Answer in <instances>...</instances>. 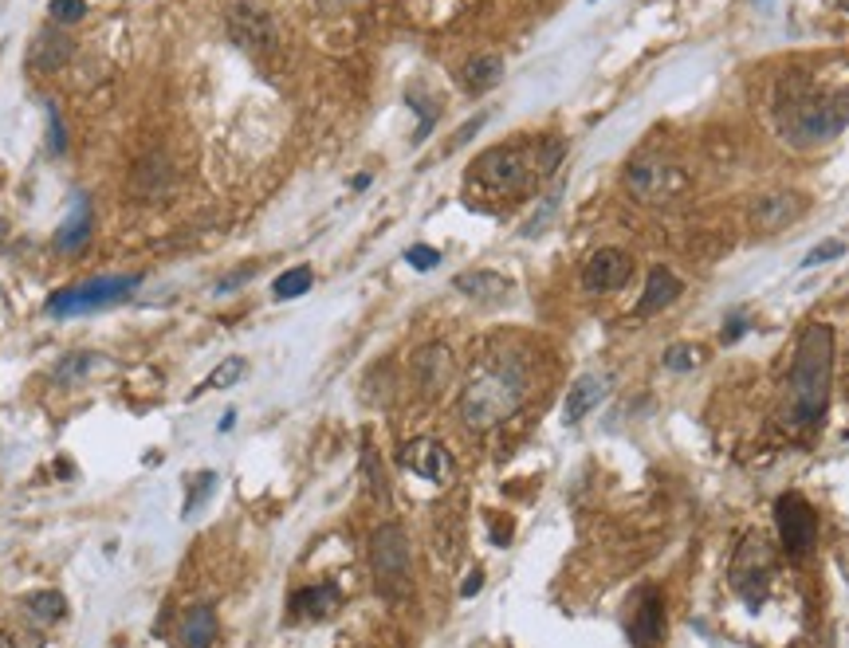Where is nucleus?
Instances as JSON below:
<instances>
[{"label": "nucleus", "instance_id": "f257e3e1", "mask_svg": "<svg viewBox=\"0 0 849 648\" xmlns=\"http://www.w3.org/2000/svg\"><path fill=\"white\" fill-rule=\"evenodd\" d=\"M829 378H834V326L810 323L794 350L787 381V417L798 428H814L829 405Z\"/></svg>", "mask_w": 849, "mask_h": 648}, {"label": "nucleus", "instance_id": "f03ea898", "mask_svg": "<svg viewBox=\"0 0 849 648\" xmlns=\"http://www.w3.org/2000/svg\"><path fill=\"white\" fill-rule=\"evenodd\" d=\"M774 118H779V130L790 145H821L842 134V126L849 122V106L845 98H826L806 79L790 75L779 83Z\"/></svg>", "mask_w": 849, "mask_h": 648}, {"label": "nucleus", "instance_id": "7ed1b4c3", "mask_svg": "<svg viewBox=\"0 0 849 648\" xmlns=\"http://www.w3.org/2000/svg\"><path fill=\"white\" fill-rule=\"evenodd\" d=\"M523 405V378L515 366H488L464 386L460 394V421L468 428H483L507 421L515 409Z\"/></svg>", "mask_w": 849, "mask_h": 648}, {"label": "nucleus", "instance_id": "20e7f679", "mask_svg": "<svg viewBox=\"0 0 849 648\" xmlns=\"http://www.w3.org/2000/svg\"><path fill=\"white\" fill-rule=\"evenodd\" d=\"M538 181L535 169V145H496L483 150L468 169V189H480L483 197H523Z\"/></svg>", "mask_w": 849, "mask_h": 648}, {"label": "nucleus", "instance_id": "39448f33", "mask_svg": "<svg viewBox=\"0 0 849 648\" xmlns=\"http://www.w3.org/2000/svg\"><path fill=\"white\" fill-rule=\"evenodd\" d=\"M370 570L373 586L386 601H405L413 593V554H409V535L397 523H381L370 535Z\"/></svg>", "mask_w": 849, "mask_h": 648}, {"label": "nucleus", "instance_id": "423d86ee", "mask_svg": "<svg viewBox=\"0 0 849 648\" xmlns=\"http://www.w3.org/2000/svg\"><path fill=\"white\" fill-rule=\"evenodd\" d=\"M138 283H142L138 276H106V279L79 283V287H67L48 299V315L67 318V315H87V310L122 303V299H130V291L138 287Z\"/></svg>", "mask_w": 849, "mask_h": 648}, {"label": "nucleus", "instance_id": "0eeeda50", "mask_svg": "<svg viewBox=\"0 0 849 648\" xmlns=\"http://www.w3.org/2000/svg\"><path fill=\"white\" fill-rule=\"evenodd\" d=\"M625 185L645 205H664V200H677L688 189V173L664 158H637L625 166Z\"/></svg>", "mask_w": 849, "mask_h": 648}, {"label": "nucleus", "instance_id": "6e6552de", "mask_svg": "<svg viewBox=\"0 0 849 648\" xmlns=\"http://www.w3.org/2000/svg\"><path fill=\"white\" fill-rule=\"evenodd\" d=\"M771 566H774L771 543H766L763 535H747L743 546H739L732 558V589L751 609L763 605V582H766V574H771Z\"/></svg>", "mask_w": 849, "mask_h": 648}, {"label": "nucleus", "instance_id": "1a4fd4ad", "mask_svg": "<svg viewBox=\"0 0 849 648\" xmlns=\"http://www.w3.org/2000/svg\"><path fill=\"white\" fill-rule=\"evenodd\" d=\"M774 527H779L782 546H787V554H794V558H802V554L814 550L818 515L802 496H794V491L790 496H779V504H774Z\"/></svg>", "mask_w": 849, "mask_h": 648}, {"label": "nucleus", "instance_id": "9d476101", "mask_svg": "<svg viewBox=\"0 0 849 648\" xmlns=\"http://www.w3.org/2000/svg\"><path fill=\"white\" fill-rule=\"evenodd\" d=\"M228 35H232L244 51H271L279 40V28L268 8L252 4V0H240V4L228 8Z\"/></svg>", "mask_w": 849, "mask_h": 648}, {"label": "nucleus", "instance_id": "9b49d317", "mask_svg": "<svg viewBox=\"0 0 849 648\" xmlns=\"http://www.w3.org/2000/svg\"><path fill=\"white\" fill-rule=\"evenodd\" d=\"M409 370H413L417 389H421L425 397H436L441 389H449V381L456 373V362H452V350L444 342H428V346H421V350L413 354Z\"/></svg>", "mask_w": 849, "mask_h": 648}, {"label": "nucleus", "instance_id": "f8f14e48", "mask_svg": "<svg viewBox=\"0 0 849 648\" xmlns=\"http://www.w3.org/2000/svg\"><path fill=\"white\" fill-rule=\"evenodd\" d=\"M629 271H633V260L622 248H598L582 268V287L601 295V291H617L629 283Z\"/></svg>", "mask_w": 849, "mask_h": 648}, {"label": "nucleus", "instance_id": "ddd939ff", "mask_svg": "<svg viewBox=\"0 0 849 648\" xmlns=\"http://www.w3.org/2000/svg\"><path fill=\"white\" fill-rule=\"evenodd\" d=\"M401 464H405L413 476H421L428 483H449L452 480V456L444 444H436V441H428V436H421V441H409L405 449H401Z\"/></svg>", "mask_w": 849, "mask_h": 648}, {"label": "nucleus", "instance_id": "4468645a", "mask_svg": "<svg viewBox=\"0 0 849 648\" xmlns=\"http://www.w3.org/2000/svg\"><path fill=\"white\" fill-rule=\"evenodd\" d=\"M802 213H806V197L802 193H771L751 205V228L755 232H779V228L798 221Z\"/></svg>", "mask_w": 849, "mask_h": 648}, {"label": "nucleus", "instance_id": "2eb2a0df", "mask_svg": "<svg viewBox=\"0 0 849 648\" xmlns=\"http://www.w3.org/2000/svg\"><path fill=\"white\" fill-rule=\"evenodd\" d=\"M609 394V378H601V373H582L578 381L570 386V394H566V425H578V421H586L590 413L606 401Z\"/></svg>", "mask_w": 849, "mask_h": 648}, {"label": "nucleus", "instance_id": "dca6fc26", "mask_svg": "<svg viewBox=\"0 0 849 648\" xmlns=\"http://www.w3.org/2000/svg\"><path fill=\"white\" fill-rule=\"evenodd\" d=\"M664 636V601L656 589H645L633 609V648H656Z\"/></svg>", "mask_w": 849, "mask_h": 648}, {"label": "nucleus", "instance_id": "f3484780", "mask_svg": "<svg viewBox=\"0 0 849 648\" xmlns=\"http://www.w3.org/2000/svg\"><path fill=\"white\" fill-rule=\"evenodd\" d=\"M67 59H71V40L59 32H40L28 48V67L35 75H51V71H59Z\"/></svg>", "mask_w": 849, "mask_h": 648}, {"label": "nucleus", "instance_id": "a211bd4d", "mask_svg": "<svg viewBox=\"0 0 849 648\" xmlns=\"http://www.w3.org/2000/svg\"><path fill=\"white\" fill-rule=\"evenodd\" d=\"M452 287L468 299H480V303H499L511 295V279H504L499 271H460Z\"/></svg>", "mask_w": 849, "mask_h": 648}, {"label": "nucleus", "instance_id": "6ab92c4d", "mask_svg": "<svg viewBox=\"0 0 849 648\" xmlns=\"http://www.w3.org/2000/svg\"><path fill=\"white\" fill-rule=\"evenodd\" d=\"M677 295H680V279L669 268H653L649 279H645V295L637 299V315H656V310L677 303Z\"/></svg>", "mask_w": 849, "mask_h": 648}, {"label": "nucleus", "instance_id": "aec40b11", "mask_svg": "<svg viewBox=\"0 0 849 648\" xmlns=\"http://www.w3.org/2000/svg\"><path fill=\"white\" fill-rule=\"evenodd\" d=\"M504 79V59L496 56V51H483V56H472L468 63L460 67V83L464 90H472V95H483V90H491Z\"/></svg>", "mask_w": 849, "mask_h": 648}, {"label": "nucleus", "instance_id": "412c9836", "mask_svg": "<svg viewBox=\"0 0 849 648\" xmlns=\"http://www.w3.org/2000/svg\"><path fill=\"white\" fill-rule=\"evenodd\" d=\"M339 601H342V593L334 582H323V586H307V589H299L295 597H291V609H295L299 617H331L334 609H339Z\"/></svg>", "mask_w": 849, "mask_h": 648}, {"label": "nucleus", "instance_id": "4be33fe9", "mask_svg": "<svg viewBox=\"0 0 849 648\" xmlns=\"http://www.w3.org/2000/svg\"><path fill=\"white\" fill-rule=\"evenodd\" d=\"M177 641L181 648H213L216 641V617L208 605H193L185 617H181V628H177Z\"/></svg>", "mask_w": 849, "mask_h": 648}, {"label": "nucleus", "instance_id": "5701e85b", "mask_svg": "<svg viewBox=\"0 0 849 648\" xmlns=\"http://www.w3.org/2000/svg\"><path fill=\"white\" fill-rule=\"evenodd\" d=\"M87 236H90V205H87V197H75V208H71V216L59 224V232H56V248L75 252V248L87 244Z\"/></svg>", "mask_w": 849, "mask_h": 648}, {"label": "nucleus", "instance_id": "b1692460", "mask_svg": "<svg viewBox=\"0 0 849 648\" xmlns=\"http://www.w3.org/2000/svg\"><path fill=\"white\" fill-rule=\"evenodd\" d=\"M20 605H24V613L32 621H40V625H56V621H63V613H67V601H63V593H56V589H35Z\"/></svg>", "mask_w": 849, "mask_h": 648}, {"label": "nucleus", "instance_id": "393cba45", "mask_svg": "<svg viewBox=\"0 0 849 648\" xmlns=\"http://www.w3.org/2000/svg\"><path fill=\"white\" fill-rule=\"evenodd\" d=\"M311 268H287L283 276H276V283H271V295L279 299V303H287V299H299V295H307L311 291Z\"/></svg>", "mask_w": 849, "mask_h": 648}, {"label": "nucleus", "instance_id": "a878e982", "mask_svg": "<svg viewBox=\"0 0 849 648\" xmlns=\"http://www.w3.org/2000/svg\"><path fill=\"white\" fill-rule=\"evenodd\" d=\"M362 476H366L370 496L378 499V504H389V483H386V472H381L378 452H373L370 444H362Z\"/></svg>", "mask_w": 849, "mask_h": 648}, {"label": "nucleus", "instance_id": "bb28decb", "mask_svg": "<svg viewBox=\"0 0 849 648\" xmlns=\"http://www.w3.org/2000/svg\"><path fill=\"white\" fill-rule=\"evenodd\" d=\"M661 362H664V370H672V373H688L704 362V350L692 346V342H672L669 350L661 354Z\"/></svg>", "mask_w": 849, "mask_h": 648}, {"label": "nucleus", "instance_id": "cd10ccee", "mask_svg": "<svg viewBox=\"0 0 849 648\" xmlns=\"http://www.w3.org/2000/svg\"><path fill=\"white\" fill-rule=\"evenodd\" d=\"M562 153H566V142H562V138H554V134L538 138V142H535V169H538V177H551V173L559 169Z\"/></svg>", "mask_w": 849, "mask_h": 648}, {"label": "nucleus", "instance_id": "c85d7f7f", "mask_svg": "<svg viewBox=\"0 0 849 648\" xmlns=\"http://www.w3.org/2000/svg\"><path fill=\"white\" fill-rule=\"evenodd\" d=\"M244 370H248V366H244V358H224L221 366L205 378V386H200V389H228V386H236V381L244 378Z\"/></svg>", "mask_w": 849, "mask_h": 648}, {"label": "nucleus", "instance_id": "c756f323", "mask_svg": "<svg viewBox=\"0 0 849 648\" xmlns=\"http://www.w3.org/2000/svg\"><path fill=\"white\" fill-rule=\"evenodd\" d=\"M95 366H98V354H67V358L56 366V378L59 381H79V378H87Z\"/></svg>", "mask_w": 849, "mask_h": 648}, {"label": "nucleus", "instance_id": "7c9ffc66", "mask_svg": "<svg viewBox=\"0 0 849 648\" xmlns=\"http://www.w3.org/2000/svg\"><path fill=\"white\" fill-rule=\"evenodd\" d=\"M213 488H216V476H213V472H197L193 483H189V496H185V507H181V515H185V519L193 515V511L205 504L208 496H213Z\"/></svg>", "mask_w": 849, "mask_h": 648}, {"label": "nucleus", "instance_id": "2f4dec72", "mask_svg": "<svg viewBox=\"0 0 849 648\" xmlns=\"http://www.w3.org/2000/svg\"><path fill=\"white\" fill-rule=\"evenodd\" d=\"M845 255V244L842 240H821L818 248H810L806 252V260H802V268H821V263H829V260H842Z\"/></svg>", "mask_w": 849, "mask_h": 648}, {"label": "nucleus", "instance_id": "473e14b6", "mask_svg": "<svg viewBox=\"0 0 849 648\" xmlns=\"http://www.w3.org/2000/svg\"><path fill=\"white\" fill-rule=\"evenodd\" d=\"M48 12H51V20H56V24H75V20H83L87 0H51Z\"/></svg>", "mask_w": 849, "mask_h": 648}, {"label": "nucleus", "instance_id": "72a5a7b5", "mask_svg": "<svg viewBox=\"0 0 849 648\" xmlns=\"http://www.w3.org/2000/svg\"><path fill=\"white\" fill-rule=\"evenodd\" d=\"M409 103H413V111L421 114V126H417L413 142H425V134L433 130V122H436V111H433V103H428V98H421V90H409Z\"/></svg>", "mask_w": 849, "mask_h": 648}, {"label": "nucleus", "instance_id": "f704fd0d", "mask_svg": "<svg viewBox=\"0 0 849 648\" xmlns=\"http://www.w3.org/2000/svg\"><path fill=\"white\" fill-rule=\"evenodd\" d=\"M0 648H43V636L32 628H4L0 633Z\"/></svg>", "mask_w": 849, "mask_h": 648}, {"label": "nucleus", "instance_id": "c9c22d12", "mask_svg": "<svg viewBox=\"0 0 849 648\" xmlns=\"http://www.w3.org/2000/svg\"><path fill=\"white\" fill-rule=\"evenodd\" d=\"M405 263H413L417 271H433L436 263H441V252L428 248V244H413V248L405 252Z\"/></svg>", "mask_w": 849, "mask_h": 648}, {"label": "nucleus", "instance_id": "e433bc0d", "mask_svg": "<svg viewBox=\"0 0 849 648\" xmlns=\"http://www.w3.org/2000/svg\"><path fill=\"white\" fill-rule=\"evenodd\" d=\"M743 331H747V323H743V318H739V315H732V318H727V323H724V334H719V342H724V346H732V342H739V339H743Z\"/></svg>", "mask_w": 849, "mask_h": 648}, {"label": "nucleus", "instance_id": "4c0bfd02", "mask_svg": "<svg viewBox=\"0 0 849 648\" xmlns=\"http://www.w3.org/2000/svg\"><path fill=\"white\" fill-rule=\"evenodd\" d=\"M480 126H483V114H476V118H472V122H464L460 130H456V138H452V145H449V150H456V145H464V142L472 138V134L480 130Z\"/></svg>", "mask_w": 849, "mask_h": 648}, {"label": "nucleus", "instance_id": "58836bf2", "mask_svg": "<svg viewBox=\"0 0 849 648\" xmlns=\"http://www.w3.org/2000/svg\"><path fill=\"white\" fill-rule=\"evenodd\" d=\"M318 4V12H326V16H339V12H346L350 4H358V0H315Z\"/></svg>", "mask_w": 849, "mask_h": 648}, {"label": "nucleus", "instance_id": "ea45409f", "mask_svg": "<svg viewBox=\"0 0 849 648\" xmlns=\"http://www.w3.org/2000/svg\"><path fill=\"white\" fill-rule=\"evenodd\" d=\"M480 589H483V570H472V574H468V582L460 586V597H476Z\"/></svg>", "mask_w": 849, "mask_h": 648}, {"label": "nucleus", "instance_id": "a19ab883", "mask_svg": "<svg viewBox=\"0 0 849 648\" xmlns=\"http://www.w3.org/2000/svg\"><path fill=\"white\" fill-rule=\"evenodd\" d=\"M48 118H51V150L63 153V122H59L56 111H48Z\"/></svg>", "mask_w": 849, "mask_h": 648}, {"label": "nucleus", "instance_id": "79ce46f5", "mask_svg": "<svg viewBox=\"0 0 849 648\" xmlns=\"http://www.w3.org/2000/svg\"><path fill=\"white\" fill-rule=\"evenodd\" d=\"M232 421H236V413H232V409H228V413H224V421H221V433H228V428H232Z\"/></svg>", "mask_w": 849, "mask_h": 648}]
</instances>
